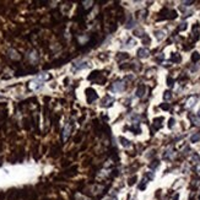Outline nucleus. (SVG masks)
<instances>
[{
    "mask_svg": "<svg viewBox=\"0 0 200 200\" xmlns=\"http://www.w3.org/2000/svg\"><path fill=\"white\" fill-rule=\"evenodd\" d=\"M85 93H86V100H87V103H92L93 101H96L97 98H98L97 92H96L93 88H91V87L86 88Z\"/></svg>",
    "mask_w": 200,
    "mask_h": 200,
    "instance_id": "1",
    "label": "nucleus"
},
{
    "mask_svg": "<svg viewBox=\"0 0 200 200\" xmlns=\"http://www.w3.org/2000/svg\"><path fill=\"white\" fill-rule=\"evenodd\" d=\"M71 130H72V122H68V123L65 124L64 129H63V134H61V139H63L64 141L68 140V138H69L70 134H71Z\"/></svg>",
    "mask_w": 200,
    "mask_h": 200,
    "instance_id": "2",
    "label": "nucleus"
},
{
    "mask_svg": "<svg viewBox=\"0 0 200 200\" xmlns=\"http://www.w3.org/2000/svg\"><path fill=\"white\" fill-rule=\"evenodd\" d=\"M43 86V80L38 76L37 79H34L33 81H31V88L32 90H38V88H41Z\"/></svg>",
    "mask_w": 200,
    "mask_h": 200,
    "instance_id": "3",
    "label": "nucleus"
},
{
    "mask_svg": "<svg viewBox=\"0 0 200 200\" xmlns=\"http://www.w3.org/2000/svg\"><path fill=\"white\" fill-rule=\"evenodd\" d=\"M113 103H114V98H112L111 96H108V95H107V96L103 98V101H102V104H101V106H102V107H106V108H108V107H111Z\"/></svg>",
    "mask_w": 200,
    "mask_h": 200,
    "instance_id": "4",
    "label": "nucleus"
},
{
    "mask_svg": "<svg viewBox=\"0 0 200 200\" xmlns=\"http://www.w3.org/2000/svg\"><path fill=\"white\" fill-rule=\"evenodd\" d=\"M123 88H124V85L122 84V82H114L113 85L111 86V90L112 91H114V92H119V91H123Z\"/></svg>",
    "mask_w": 200,
    "mask_h": 200,
    "instance_id": "5",
    "label": "nucleus"
},
{
    "mask_svg": "<svg viewBox=\"0 0 200 200\" xmlns=\"http://www.w3.org/2000/svg\"><path fill=\"white\" fill-rule=\"evenodd\" d=\"M87 68V63L86 61H79L74 65V70H80V69H85Z\"/></svg>",
    "mask_w": 200,
    "mask_h": 200,
    "instance_id": "6",
    "label": "nucleus"
},
{
    "mask_svg": "<svg viewBox=\"0 0 200 200\" xmlns=\"http://www.w3.org/2000/svg\"><path fill=\"white\" fill-rule=\"evenodd\" d=\"M138 54H139V57H140V58H146L147 55H149V50H147V49H144V48H141V49H139Z\"/></svg>",
    "mask_w": 200,
    "mask_h": 200,
    "instance_id": "7",
    "label": "nucleus"
},
{
    "mask_svg": "<svg viewBox=\"0 0 200 200\" xmlns=\"http://www.w3.org/2000/svg\"><path fill=\"white\" fill-rule=\"evenodd\" d=\"M161 122H163V118H156L154 120V125H155V129H160L161 128Z\"/></svg>",
    "mask_w": 200,
    "mask_h": 200,
    "instance_id": "8",
    "label": "nucleus"
},
{
    "mask_svg": "<svg viewBox=\"0 0 200 200\" xmlns=\"http://www.w3.org/2000/svg\"><path fill=\"white\" fill-rule=\"evenodd\" d=\"M144 92H145V87H144V86H140V87L138 88V91H136V95H138L139 97H143Z\"/></svg>",
    "mask_w": 200,
    "mask_h": 200,
    "instance_id": "9",
    "label": "nucleus"
},
{
    "mask_svg": "<svg viewBox=\"0 0 200 200\" xmlns=\"http://www.w3.org/2000/svg\"><path fill=\"white\" fill-rule=\"evenodd\" d=\"M119 140H120V143H122V145H123L124 147H129V146H130V143H129V140H127V139H124V138H120Z\"/></svg>",
    "mask_w": 200,
    "mask_h": 200,
    "instance_id": "10",
    "label": "nucleus"
},
{
    "mask_svg": "<svg viewBox=\"0 0 200 200\" xmlns=\"http://www.w3.org/2000/svg\"><path fill=\"white\" fill-rule=\"evenodd\" d=\"M199 59H200V54L198 53V52L193 53V55H192V60H193V61H198Z\"/></svg>",
    "mask_w": 200,
    "mask_h": 200,
    "instance_id": "11",
    "label": "nucleus"
},
{
    "mask_svg": "<svg viewBox=\"0 0 200 200\" xmlns=\"http://www.w3.org/2000/svg\"><path fill=\"white\" fill-rule=\"evenodd\" d=\"M172 60H173V61H176V63H178V61L181 60V57H179L177 53H174V54H172Z\"/></svg>",
    "mask_w": 200,
    "mask_h": 200,
    "instance_id": "12",
    "label": "nucleus"
},
{
    "mask_svg": "<svg viewBox=\"0 0 200 200\" xmlns=\"http://www.w3.org/2000/svg\"><path fill=\"white\" fill-rule=\"evenodd\" d=\"M190 140H192L193 143H195V141H199V140H200V135H199V134H195V135H193V136L190 138Z\"/></svg>",
    "mask_w": 200,
    "mask_h": 200,
    "instance_id": "13",
    "label": "nucleus"
},
{
    "mask_svg": "<svg viewBox=\"0 0 200 200\" xmlns=\"http://www.w3.org/2000/svg\"><path fill=\"white\" fill-rule=\"evenodd\" d=\"M171 97H172L171 92H170V91H166V92H165V95H163V98H165V100H170Z\"/></svg>",
    "mask_w": 200,
    "mask_h": 200,
    "instance_id": "14",
    "label": "nucleus"
},
{
    "mask_svg": "<svg viewBox=\"0 0 200 200\" xmlns=\"http://www.w3.org/2000/svg\"><path fill=\"white\" fill-rule=\"evenodd\" d=\"M98 72H100V71H93L92 74H91V75H90V76H88V79H90V80H92L93 77H97V76L100 75Z\"/></svg>",
    "mask_w": 200,
    "mask_h": 200,
    "instance_id": "15",
    "label": "nucleus"
},
{
    "mask_svg": "<svg viewBox=\"0 0 200 200\" xmlns=\"http://www.w3.org/2000/svg\"><path fill=\"white\" fill-rule=\"evenodd\" d=\"M186 28H187V23H182V25L178 27V29H179V31H184Z\"/></svg>",
    "mask_w": 200,
    "mask_h": 200,
    "instance_id": "16",
    "label": "nucleus"
},
{
    "mask_svg": "<svg viewBox=\"0 0 200 200\" xmlns=\"http://www.w3.org/2000/svg\"><path fill=\"white\" fill-rule=\"evenodd\" d=\"M161 108H162V109H166V111H167V109H170V106L165 103V104H161Z\"/></svg>",
    "mask_w": 200,
    "mask_h": 200,
    "instance_id": "17",
    "label": "nucleus"
},
{
    "mask_svg": "<svg viewBox=\"0 0 200 200\" xmlns=\"http://www.w3.org/2000/svg\"><path fill=\"white\" fill-rule=\"evenodd\" d=\"M167 82H168V85L170 86H173V82H174V81L172 80L171 77H168V79H167Z\"/></svg>",
    "mask_w": 200,
    "mask_h": 200,
    "instance_id": "18",
    "label": "nucleus"
},
{
    "mask_svg": "<svg viewBox=\"0 0 200 200\" xmlns=\"http://www.w3.org/2000/svg\"><path fill=\"white\" fill-rule=\"evenodd\" d=\"M173 124H174V119H171V120H170V127H171V128L173 127Z\"/></svg>",
    "mask_w": 200,
    "mask_h": 200,
    "instance_id": "19",
    "label": "nucleus"
},
{
    "mask_svg": "<svg viewBox=\"0 0 200 200\" xmlns=\"http://www.w3.org/2000/svg\"><path fill=\"white\" fill-rule=\"evenodd\" d=\"M199 199H200V197H199Z\"/></svg>",
    "mask_w": 200,
    "mask_h": 200,
    "instance_id": "20",
    "label": "nucleus"
}]
</instances>
